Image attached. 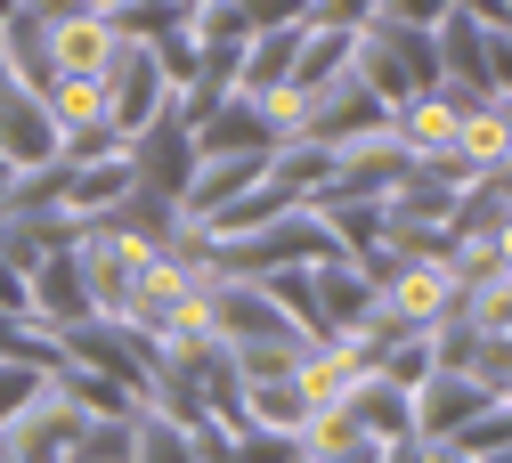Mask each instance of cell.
Listing matches in <instances>:
<instances>
[{
  "instance_id": "cell-4",
  "label": "cell",
  "mask_w": 512,
  "mask_h": 463,
  "mask_svg": "<svg viewBox=\"0 0 512 463\" xmlns=\"http://www.w3.org/2000/svg\"><path fill=\"white\" fill-rule=\"evenodd\" d=\"M488 407H504V399H488L480 382H464V374H439L423 399H415V439H456L472 415H488Z\"/></svg>"
},
{
  "instance_id": "cell-3",
  "label": "cell",
  "mask_w": 512,
  "mask_h": 463,
  "mask_svg": "<svg viewBox=\"0 0 512 463\" xmlns=\"http://www.w3.org/2000/svg\"><path fill=\"white\" fill-rule=\"evenodd\" d=\"M0 163H57V122L17 82H0Z\"/></svg>"
},
{
  "instance_id": "cell-2",
  "label": "cell",
  "mask_w": 512,
  "mask_h": 463,
  "mask_svg": "<svg viewBox=\"0 0 512 463\" xmlns=\"http://www.w3.org/2000/svg\"><path fill=\"white\" fill-rule=\"evenodd\" d=\"M431 49H439V74H456V82H472V90L504 98V33H488V25H472V17L447 9Z\"/></svg>"
},
{
  "instance_id": "cell-8",
  "label": "cell",
  "mask_w": 512,
  "mask_h": 463,
  "mask_svg": "<svg viewBox=\"0 0 512 463\" xmlns=\"http://www.w3.org/2000/svg\"><path fill=\"white\" fill-rule=\"evenodd\" d=\"M439 17H447V0H382V25H407V33H423Z\"/></svg>"
},
{
  "instance_id": "cell-1",
  "label": "cell",
  "mask_w": 512,
  "mask_h": 463,
  "mask_svg": "<svg viewBox=\"0 0 512 463\" xmlns=\"http://www.w3.org/2000/svg\"><path fill=\"white\" fill-rule=\"evenodd\" d=\"M366 57H374V74H366L374 98H415V90L439 82V49L423 33H407V25H374L366 33Z\"/></svg>"
},
{
  "instance_id": "cell-6",
  "label": "cell",
  "mask_w": 512,
  "mask_h": 463,
  "mask_svg": "<svg viewBox=\"0 0 512 463\" xmlns=\"http://www.w3.org/2000/svg\"><path fill=\"white\" fill-rule=\"evenodd\" d=\"M131 463H204V447H196V431H163L155 415H131Z\"/></svg>"
},
{
  "instance_id": "cell-10",
  "label": "cell",
  "mask_w": 512,
  "mask_h": 463,
  "mask_svg": "<svg viewBox=\"0 0 512 463\" xmlns=\"http://www.w3.org/2000/svg\"><path fill=\"white\" fill-rule=\"evenodd\" d=\"M0 9H9V0H0Z\"/></svg>"
},
{
  "instance_id": "cell-7",
  "label": "cell",
  "mask_w": 512,
  "mask_h": 463,
  "mask_svg": "<svg viewBox=\"0 0 512 463\" xmlns=\"http://www.w3.org/2000/svg\"><path fill=\"white\" fill-rule=\"evenodd\" d=\"M41 390H49V382H41L33 366H0V431H9V423H17L25 407H33Z\"/></svg>"
},
{
  "instance_id": "cell-5",
  "label": "cell",
  "mask_w": 512,
  "mask_h": 463,
  "mask_svg": "<svg viewBox=\"0 0 512 463\" xmlns=\"http://www.w3.org/2000/svg\"><path fill=\"white\" fill-rule=\"evenodd\" d=\"M212 325L228 334V350L236 342H293V325H285V309L269 293H220L212 301Z\"/></svg>"
},
{
  "instance_id": "cell-9",
  "label": "cell",
  "mask_w": 512,
  "mask_h": 463,
  "mask_svg": "<svg viewBox=\"0 0 512 463\" xmlns=\"http://www.w3.org/2000/svg\"><path fill=\"white\" fill-rule=\"evenodd\" d=\"M82 9H122V0H82Z\"/></svg>"
}]
</instances>
